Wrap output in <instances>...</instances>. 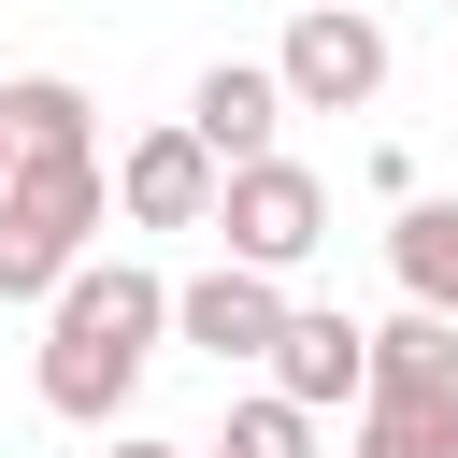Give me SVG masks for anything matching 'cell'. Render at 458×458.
Here are the masks:
<instances>
[{"mask_svg":"<svg viewBox=\"0 0 458 458\" xmlns=\"http://www.w3.org/2000/svg\"><path fill=\"white\" fill-rule=\"evenodd\" d=\"M172 344V272L143 258H72L57 301H43V344H29V386L57 429H129V386L157 372Z\"/></svg>","mask_w":458,"mask_h":458,"instance_id":"obj_1","label":"cell"},{"mask_svg":"<svg viewBox=\"0 0 458 458\" xmlns=\"http://www.w3.org/2000/svg\"><path fill=\"white\" fill-rule=\"evenodd\" d=\"M344 458H458V329L444 315H386L372 329V386L344 415Z\"/></svg>","mask_w":458,"mask_h":458,"instance_id":"obj_2","label":"cell"},{"mask_svg":"<svg viewBox=\"0 0 458 458\" xmlns=\"http://www.w3.org/2000/svg\"><path fill=\"white\" fill-rule=\"evenodd\" d=\"M100 157H0V301H57L72 258H100Z\"/></svg>","mask_w":458,"mask_h":458,"instance_id":"obj_3","label":"cell"},{"mask_svg":"<svg viewBox=\"0 0 458 458\" xmlns=\"http://www.w3.org/2000/svg\"><path fill=\"white\" fill-rule=\"evenodd\" d=\"M386 72H401V43H386V14H372V0H344V14H286V43H272L286 114H372V100H386Z\"/></svg>","mask_w":458,"mask_h":458,"instance_id":"obj_4","label":"cell"},{"mask_svg":"<svg viewBox=\"0 0 458 458\" xmlns=\"http://www.w3.org/2000/svg\"><path fill=\"white\" fill-rule=\"evenodd\" d=\"M215 243L286 286V272L329 243V186H315L301 157H243V172H215Z\"/></svg>","mask_w":458,"mask_h":458,"instance_id":"obj_5","label":"cell"},{"mask_svg":"<svg viewBox=\"0 0 458 458\" xmlns=\"http://www.w3.org/2000/svg\"><path fill=\"white\" fill-rule=\"evenodd\" d=\"M258 372H272V401H301V415L329 429V415H358V386H372V329H358L344 301H286V329H272Z\"/></svg>","mask_w":458,"mask_h":458,"instance_id":"obj_6","label":"cell"},{"mask_svg":"<svg viewBox=\"0 0 458 458\" xmlns=\"http://www.w3.org/2000/svg\"><path fill=\"white\" fill-rule=\"evenodd\" d=\"M100 186H114V215H129V229H215V157L186 143V114H157V129H129Z\"/></svg>","mask_w":458,"mask_h":458,"instance_id":"obj_7","label":"cell"},{"mask_svg":"<svg viewBox=\"0 0 458 458\" xmlns=\"http://www.w3.org/2000/svg\"><path fill=\"white\" fill-rule=\"evenodd\" d=\"M272 329H286V286H272V272H243V258H215V272H186V286H172V344H200L215 372H258V358H272Z\"/></svg>","mask_w":458,"mask_h":458,"instance_id":"obj_8","label":"cell"},{"mask_svg":"<svg viewBox=\"0 0 458 458\" xmlns=\"http://www.w3.org/2000/svg\"><path fill=\"white\" fill-rule=\"evenodd\" d=\"M186 143H200L215 172L286 157V86H272V57H215V72L186 86Z\"/></svg>","mask_w":458,"mask_h":458,"instance_id":"obj_9","label":"cell"},{"mask_svg":"<svg viewBox=\"0 0 458 458\" xmlns=\"http://www.w3.org/2000/svg\"><path fill=\"white\" fill-rule=\"evenodd\" d=\"M386 272H401L415 315L458 329V200H401V215H386Z\"/></svg>","mask_w":458,"mask_h":458,"instance_id":"obj_10","label":"cell"},{"mask_svg":"<svg viewBox=\"0 0 458 458\" xmlns=\"http://www.w3.org/2000/svg\"><path fill=\"white\" fill-rule=\"evenodd\" d=\"M0 143H14V157H100L86 86H72V72H14V86H0Z\"/></svg>","mask_w":458,"mask_h":458,"instance_id":"obj_11","label":"cell"},{"mask_svg":"<svg viewBox=\"0 0 458 458\" xmlns=\"http://www.w3.org/2000/svg\"><path fill=\"white\" fill-rule=\"evenodd\" d=\"M200 458H315V415L301 401H272V386H243L229 415H215V444Z\"/></svg>","mask_w":458,"mask_h":458,"instance_id":"obj_12","label":"cell"},{"mask_svg":"<svg viewBox=\"0 0 458 458\" xmlns=\"http://www.w3.org/2000/svg\"><path fill=\"white\" fill-rule=\"evenodd\" d=\"M100 458H200V444H172V429H114Z\"/></svg>","mask_w":458,"mask_h":458,"instance_id":"obj_13","label":"cell"},{"mask_svg":"<svg viewBox=\"0 0 458 458\" xmlns=\"http://www.w3.org/2000/svg\"><path fill=\"white\" fill-rule=\"evenodd\" d=\"M286 14H344V0H286Z\"/></svg>","mask_w":458,"mask_h":458,"instance_id":"obj_14","label":"cell"},{"mask_svg":"<svg viewBox=\"0 0 458 458\" xmlns=\"http://www.w3.org/2000/svg\"><path fill=\"white\" fill-rule=\"evenodd\" d=\"M0 157H14V143H0Z\"/></svg>","mask_w":458,"mask_h":458,"instance_id":"obj_15","label":"cell"}]
</instances>
